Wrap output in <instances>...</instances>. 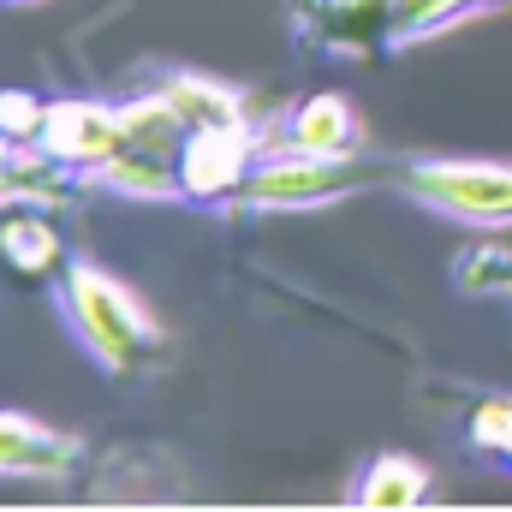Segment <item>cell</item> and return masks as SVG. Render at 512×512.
<instances>
[{
	"label": "cell",
	"instance_id": "1",
	"mask_svg": "<svg viewBox=\"0 0 512 512\" xmlns=\"http://www.w3.org/2000/svg\"><path fill=\"white\" fill-rule=\"evenodd\" d=\"M66 310L84 334V346L108 364V370H131L161 346L155 316L137 304V292L120 286L114 274H102L96 262H72L66 268Z\"/></svg>",
	"mask_w": 512,
	"mask_h": 512
},
{
	"label": "cell",
	"instance_id": "2",
	"mask_svg": "<svg viewBox=\"0 0 512 512\" xmlns=\"http://www.w3.org/2000/svg\"><path fill=\"white\" fill-rule=\"evenodd\" d=\"M405 191L423 209H441L477 227L512 221V161H417L405 167Z\"/></svg>",
	"mask_w": 512,
	"mask_h": 512
},
{
	"label": "cell",
	"instance_id": "3",
	"mask_svg": "<svg viewBox=\"0 0 512 512\" xmlns=\"http://www.w3.org/2000/svg\"><path fill=\"white\" fill-rule=\"evenodd\" d=\"M358 185H370V167H352V155L292 149V155H274L268 167H256L233 203H245V209H316V203H334Z\"/></svg>",
	"mask_w": 512,
	"mask_h": 512
},
{
	"label": "cell",
	"instance_id": "4",
	"mask_svg": "<svg viewBox=\"0 0 512 512\" xmlns=\"http://www.w3.org/2000/svg\"><path fill=\"white\" fill-rule=\"evenodd\" d=\"M251 126H203L179 149V185L203 203H233L251 179Z\"/></svg>",
	"mask_w": 512,
	"mask_h": 512
},
{
	"label": "cell",
	"instance_id": "5",
	"mask_svg": "<svg viewBox=\"0 0 512 512\" xmlns=\"http://www.w3.org/2000/svg\"><path fill=\"white\" fill-rule=\"evenodd\" d=\"M298 36L328 54H376L393 42V0H298Z\"/></svg>",
	"mask_w": 512,
	"mask_h": 512
},
{
	"label": "cell",
	"instance_id": "6",
	"mask_svg": "<svg viewBox=\"0 0 512 512\" xmlns=\"http://www.w3.org/2000/svg\"><path fill=\"white\" fill-rule=\"evenodd\" d=\"M114 149H126V114L120 108H96V102H54L48 108V126H42L48 161L102 167Z\"/></svg>",
	"mask_w": 512,
	"mask_h": 512
},
{
	"label": "cell",
	"instance_id": "7",
	"mask_svg": "<svg viewBox=\"0 0 512 512\" xmlns=\"http://www.w3.org/2000/svg\"><path fill=\"white\" fill-rule=\"evenodd\" d=\"M72 471V441L42 429L36 417L0 411V477H66Z\"/></svg>",
	"mask_w": 512,
	"mask_h": 512
},
{
	"label": "cell",
	"instance_id": "8",
	"mask_svg": "<svg viewBox=\"0 0 512 512\" xmlns=\"http://www.w3.org/2000/svg\"><path fill=\"white\" fill-rule=\"evenodd\" d=\"M292 149L304 155H352L358 149V114L346 96H310L292 114Z\"/></svg>",
	"mask_w": 512,
	"mask_h": 512
},
{
	"label": "cell",
	"instance_id": "9",
	"mask_svg": "<svg viewBox=\"0 0 512 512\" xmlns=\"http://www.w3.org/2000/svg\"><path fill=\"white\" fill-rule=\"evenodd\" d=\"M161 96L173 102V114H179L191 131H203V126H251V120H245V102H239L227 84H209V78H173Z\"/></svg>",
	"mask_w": 512,
	"mask_h": 512
},
{
	"label": "cell",
	"instance_id": "10",
	"mask_svg": "<svg viewBox=\"0 0 512 512\" xmlns=\"http://www.w3.org/2000/svg\"><path fill=\"white\" fill-rule=\"evenodd\" d=\"M423 489H429V471H423L417 459L382 453V459L370 465L358 501H364V507H411V501H423Z\"/></svg>",
	"mask_w": 512,
	"mask_h": 512
},
{
	"label": "cell",
	"instance_id": "11",
	"mask_svg": "<svg viewBox=\"0 0 512 512\" xmlns=\"http://www.w3.org/2000/svg\"><path fill=\"white\" fill-rule=\"evenodd\" d=\"M0 251H6V262H18L24 274H42V268L60 256V233H54L42 215H18V221L0 233Z\"/></svg>",
	"mask_w": 512,
	"mask_h": 512
},
{
	"label": "cell",
	"instance_id": "12",
	"mask_svg": "<svg viewBox=\"0 0 512 512\" xmlns=\"http://www.w3.org/2000/svg\"><path fill=\"white\" fill-rule=\"evenodd\" d=\"M489 0H393V42H423L441 24H453L459 12H477Z\"/></svg>",
	"mask_w": 512,
	"mask_h": 512
},
{
	"label": "cell",
	"instance_id": "13",
	"mask_svg": "<svg viewBox=\"0 0 512 512\" xmlns=\"http://www.w3.org/2000/svg\"><path fill=\"white\" fill-rule=\"evenodd\" d=\"M42 126H48V108L24 90H0V137L12 149H42Z\"/></svg>",
	"mask_w": 512,
	"mask_h": 512
},
{
	"label": "cell",
	"instance_id": "14",
	"mask_svg": "<svg viewBox=\"0 0 512 512\" xmlns=\"http://www.w3.org/2000/svg\"><path fill=\"white\" fill-rule=\"evenodd\" d=\"M471 441L483 453H495L501 465H512V399H483L471 417Z\"/></svg>",
	"mask_w": 512,
	"mask_h": 512
},
{
	"label": "cell",
	"instance_id": "15",
	"mask_svg": "<svg viewBox=\"0 0 512 512\" xmlns=\"http://www.w3.org/2000/svg\"><path fill=\"white\" fill-rule=\"evenodd\" d=\"M471 292H495V298H512V251H471L465 274H459Z\"/></svg>",
	"mask_w": 512,
	"mask_h": 512
},
{
	"label": "cell",
	"instance_id": "16",
	"mask_svg": "<svg viewBox=\"0 0 512 512\" xmlns=\"http://www.w3.org/2000/svg\"><path fill=\"white\" fill-rule=\"evenodd\" d=\"M12 155H18V149H12V143H6V137H0V161H12Z\"/></svg>",
	"mask_w": 512,
	"mask_h": 512
}]
</instances>
